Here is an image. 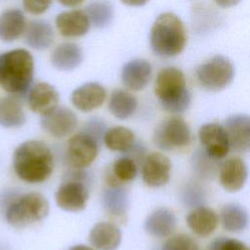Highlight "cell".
Returning <instances> with one entry per match:
<instances>
[{
  "label": "cell",
  "mask_w": 250,
  "mask_h": 250,
  "mask_svg": "<svg viewBox=\"0 0 250 250\" xmlns=\"http://www.w3.org/2000/svg\"><path fill=\"white\" fill-rule=\"evenodd\" d=\"M13 166L21 180L28 184H39L49 179L53 173V153L41 141H25L16 147Z\"/></svg>",
  "instance_id": "cell-1"
},
{
  "label": "cell",
  "mask_w": 250,
  "mask_h": 250,
  "mask_svg": "<svg viewBox=\"0 0 250 250\" xmlns=\"http://www.w3.org/2000/svg\"><path fill=\"white\" fill-rule=\"evenodd\" d=\"M33 74L34 60L29 51L14 49L0 54V86L10 95L27 94Z\"/></svg>",
  "instance_id": "cell-2"
},
{
  "label": "cell",
  "mask_w": 250,
  "mask_h": 250,
  "mask_svg": "<svg viewBox=\"0 0 250 250\" xmlns=\"http://www.w3.org/2000/svg\"><path fill=\"white\" fill-rule=\"evenodd\" d=\"M186 43V28L178 16L167 12L155 19L149 32V44L156 56L176 57L182 53Z\"/></svg>",
  "instance_id": "cell-3"
},
{
  "label": "cell",
  "mask_w": 250,
  "mask_h": 250,
  "mask_svg": "<svg viewBox=\"0 0 250 250\" xmlns=\"http://www.w3.org/2000/svg\"><path fill=\"white\" fill-rule=\"evenodd\" d=\"M154 94L162 108L173 114L185 112L191 102L183 71L173 66L165 67L157 73Z\"/></svg>",
  "instance_id": "cell-4"
},
{
  "label": "cell",
  "mask_w": 250,
  "mask_h": 250,
  "mask_svg": "<svg viewBox=\"0 0 250 250\" xmlns=\"http://www.w3.org/2000/svg\"><path fill=\"white\" fill-rule=\"evenodd\" d=\"M49 213V202L36 191L23 193L6 208L5 218L15 228H24L41 221Z\"/></svg>",
  "instance_id": "cell-5"
},
{
  "label": "cell",
  "mask_w": 250,
  "mask_h": 250,
  "mask_svg": "<svg viewBox=\"0 0 250 250\" xmlns=\"http://www.w3.org/2000/svg\"><path fill=\"white\" fill-rule=\"evenodd\" d=\"M153 144L162 150L175 151L189 146L191 132L188 123L178 115L162 120L154 129Z\"/></svg>",
  "instance_id": "cell-6"
},
{
  "label": "cell",
  "mask_w": 250,
  "mask_h": 250,
  "mask_svg": "<svg viewBox=\"0 0 250 250\" xmlns=\"http://www.w3.org/2000/svg\"><path fill=\"white\" fill-rule=\"evenodd\" d=\"M199 85L211 92H218L227 88L234 76L231 62L224 56H215L201 63L195 71Z\"/></svg>",
  "instance_id": "cell-7"
},
{
  "label": "cell",
  "mask_w": 250,
  "mask_h": 250,
  "mask_svg": "<svg viewBox=\"0 0 250 250\" xmlns=\"http://www.w3.org/2000/svg\"><path fill=\"white\" fill-rule=\"evenodd\" d=\"M99 143L90 135L80 132L69 138L66 146L67 160L77 169L89 166L97 157Z\"/></svg>",
  "instance_id": "cell-8"
},
{
  "label": "cell",
  "mask_w": 250,
  "mask_h": 250,
  "mask_svg": "<svg viewBox=\"0 0 250 250\" xmlns=\"http://www.w3.org/2000/svg\"><path fill=\"white\" fill-rule=\"evenodd\" d=\"M55 198L61 209L68 212H78L86 207L89 190L83 180L73 177L58 188Z\"/></svg>",
  "instance_id": "cell-9"
},
{
  "label": "cell",
  "mask_w": 250,
  "mask_h": 250,
  "mask_svg": "<svg viewBox=\"0 0 250 250\" xmlns=\"http://www.w3.org/2000/svg\"><path fill=\"white\" fill-rule=\"evenodd\" d=\"M198 139L202 148L216 159L225 158L230 149L226 128L217 122L203 124L198 130Z\"/></svg>",
  "instance_id": "cell-10"
},
{
  "label": "cell",
  "mask_w": 250,
  "mask_h": 250,
  "mask_svg": "<svg viewBox=\"0 0 250 250\" xmlns=\"http://www.w3.org/2000/svg\"><path fill=\"white\" fill-rule=\"evenodd\" d=\"M171 167V161L165 154L150 152L143 160L142 179L147 187L160 188L169 182Z\"/></svg>",
  "instance_id": "cell-11"
},
{
  "label": "cell",
  "mask_w": 250,
  "mask_h": 250,
  "mask_svg": "<svg viewBox=\"0 0 250 250\" xmlns=\"http://www.w3.org/2000/svg\"><path fill=\"white\" fill-rule=\"evenodd\" d=\"M218 177L225 190L236 192L244 187L247 181L248 167L240 157L232 156L221 162Z\"/></svg>",
  "instance_id": "cell-12"
},
{
  "label": "cell",
  "mask_w": 250,
  "mask_h": 250,
  "mask_svg": "<svg viewBox=\"0 0 250 250\" xmlns=\"http://www.w3.org/2000/svg\"><path fill=\"white\" fill-rule=\"evenodd\" d=\"M225 128L230 149L238 153L250 152V115H230L225 122Z\"/></svg>",
  "instance_id": "cell-13"
},
{
  "label": "cell",
  "mask_w": 250,
  "mask_h": 250,
  "mask_svg": "<svg viewBox=\"0 0 250 250\" xmlns=\"http://www.w3.org/2000/svg\"><path fill=\"white\" fill-rule=\"evenodd\" d=\"M60 96L56 88L47 82H38L31 86L27 93V103L29 108L44 116L59 105Z\"/></svg>",
  "instance_id": "cell-14"
},
{
  "label": "cell",
  "mask_w": 250,
  "mask_h": 250,
  "mask_svg": "<svg viewBox=\"0 0 250 250\" xmlns=\"http://www.w3.org/2000/svg\"><path fill=\"white\" fill-rule=\"evenodd\" d=\"M77 124L76 114L67 107H57L41 118V127L44 131L56 138L68 136L74 131Z\"/></svg>",
  "instance_id": "cell-15"
},
{
  "label": "cell",
  "mask_w": 250,
  "mask_h": 250,
  "mask_svg": "<svg viewBox=\"0 0 250 250\" xmlns=\"http://www.w3.org/2000/svg\"><path fill=\"white\" fill-rule=\"evenodd\" d=\"M55 24L59 33L65 38L82 37L91 26L86 12L78 9L60 13L56 17Z\"/></svg>",
  "instance_id": "cell-16"
},
{
  "label": "cell",
  "mask_w": 250,
  "mask_h": 250,
  "mask_svg": "<svg viewBox=\"0 0 250 250\" xmlns=\"http://www.w3.org/2000/svg\"><path fill=\"white\" fill-rule=\"evenodd\" d=\"M105 98L106 91L103 85L98 82H87L73 90L70 101L78 110L89 112L100 107Z\"/></svg>",
  "instance_id": "cell-17"
},
{
  "label": "cell",
  "mask_w": 250,
  "mask_h": 250,
  "mask_svg": "<svg viewBox=\"0 0 250 250\" xmlns=\"http://www.w3.org/2000/svg\"><path fill=\"white\" fill-rule=\"evenodd\" d=\"M152 68L146 60L134 59L127 62L121 68V81L131 91L145 89L150 81Z\"/></svg>",
  "instance_id": "cell-18"
},
{
  "label": "cell",
  "mask_w": 250,
  "mask_h": 250,
  "mask_svg": "<svg viewBox=\"0 0 250 250\" xmlns=\"http://www.w3.org/2000/svg\"><path fill=\"white\" fill-rule=\"evenodd\" d=\"M186 223L188 229L197 236L208 237L216 230L219 217L213 209L202 205L192 208L186 217Z\"/></svg>",
  "instance_id": "cell-19"
},
{
  "label": "cell",
  "mask_w": 250,
  "mask_h": 250,
  "mask_svg": "<svg viewBox=\"0 0 250 250\" xmlns=\"http://www.w3.org/2000/svg\"><path fill=\"white\" fill-rule=\"evenodd\" d=\"M55 33L51 24L41 19L30 21L23 33L24 43L37 51L48 49L54 42Z\"/></svg>",
  "instance_id": "cell-20"
},
{
  "label": "cell",
  "mask_w": 250,
  "mask_h": 250,
  "mask_svg": "<svg viewBox=\"0 0 250 250\" xmlns=\"http://www.w3.org/2000/svg\"><path fill=\"white\" fill-rule=\"evenodd\" d=\"M177 226V218L170 209L160 207L152 211L145 221L146 231L158 238L170 236Z\"/></svg>",
  "instance_id": "cell-21"
},
{
  "label": "cell",
  "mask_w": 250,
  "mask_h": 250,
  "mask_svg": "<svg viewBox=\"0 0 250 250\" xmlns=\"http://www.w3.org/2000/svg\"><path fill=\"white\" fill-rule=\"evenodd\" d=\"M83 50L74 42H63L52 52L51 63L61 71H70L77 68L83 62Z\"/></svg>",
  "instance_id": "cell-22"
},
{
  "label": "cell",
  "mask_w": 250,
  "mask_h": 250,
  "mask_svg": "<svg viewBox=\"0 0 250 250\" xmlns=\"http://www.w3.org/2000/svg\"><path fill=\"white\" fill-rule=\"evenodd\" d=\"M121 231L117 226L100 222L90 230L89 241L98 250H116L121 242Z\"/></svg>",
  "instance_id": "cell-23"
},
{
  "label": "cell",
  "mask_w": 250,
  "mask_h": 250,
  "mask_svg": "<svg viewBox=\"0 0 250 250\" xmlns=\"http://www.w3.org/2000/svg\"><path fill=\"white\" fill-rule=\"evenodd\" d=\"M26 21L20 9H7L0 14V40L6 43L19 39L25 30Z\"/></svg>",
  "instance_id": "cell-24"
},
{
  "label": "cell",
  "mask_w": 250,
  "mask_h": 250,
  "mask_svg": "<svg viewBox=\"0 0 250 250\" xmlns=\"http://www.w3.org/2000/svg\"><path fill=\"white\" fill-rule=\"evenodd\" d=\"M26 121L20 97L9 95L0 98V125L5 128H18Z\"/></svg>",
  "instance_id": "cell-25"
},
{
  "label": "cell",
  "mask_w": 250,
  "mask_h": 250,
  "mask_svg": "<svg viewBox=\"0 0 250 250\" xmlns=\"http://www.w3.org/2000/svg\"><path fill=\"white\" fill-rule=\"evenodd\" d=\"M138 106L137 98L123 89H115L108 100V109L118 119H127L134 114Z\"/></svg>",
  "instance_id": "cell-26"
},
{
  "label": "cell",
  "mask_w": 250,
  "mask_h": 250,
  "mask_svg": "<svg viewBox=\"0 0 250 250\" xmlns=\"http://www.w3.org/2000/svg\"><path fill=\"white\" fill-rule=\"evenodd\" d=\"M220 217L223 228L229 232H241L247 228L249 223L247 211L236 203L224 205Z\"/></svg>",
  "instance_id": "cell-27"
},
{
  "label": "cell",
  "mask_w": 250,
  "mask_h": 250,
  "mask_svg": "<svg viewBox=\"0 0 250 250\" xmlns=\"http://www.w3.org/2000/svg\"><path fill=\"white\" fill-rule=\"evenodd\" d=\"M103 140L108 149L127 152L135 144V134L127 127L115 126L105 131Z\"/></svg>",
  "instance_id": "cell-28"
},
{
  "label": "cell",
  "mask_w": 250,
  "mask_h": 250,
  "mask_svg": "<svg viewBox=\"0 0 250 250\" xmlns=\"http://www.w3.org/2000/svg\"><path fill=\"white\" fill-rule=\"evenodd\" d=\"M104 208L113 216H122L128 208V196L126 191L118 185H110L102 195Z\"/></svg>",
  "instance_id": "cell-29"
},
{
  "label": "cell",
  "mask_w": 250,
  "mask_h": 250,
  "mask_svg": "<svg viewBox=\"0 0 250 250\" xmlns=\"http://www.w3.org/2000/svg\"><path fill=\"white\" fill-rule=\"evenodd\" d=\"M221 162L209 155L203 148L196 149L191 156V167L194 174L204 180L215 178L219 173Z\"/></svg>",
  "instance_id": "cell-30"
},
{
  "label": "cell",
  "mask_w": 250,
  "mask_h": 250,
  "mask_svg": "<svg viewBox=\"0 0 250 250\" xmlns=\"http://www.w3.org/2000/svg\"><path fill=\"white\" fill-rule=\"evenodd\" d=\"M91 25L97 28L108 26L114 17V9L108 0H94L90 2L85 10Z\"/></svg>",
  "instance_id": "cell-31"
},
{
  "label": "cell",
  "mask_w": 250,
  "mask_h": 250,
  "mask_svg": "<svg viewBox=\"0 0 250 250\" xmlns=\"http://www.w3.org/2000/svg\"><path fill=\"white\" fill-rule=\"evenodd\" d=\"M180 199L185 206L195 208L205 203L206 192L200 184L195 181H188L181 188Z\"/></svg>",
  "instance_id": "cell-32"
},
{
  "label": "cell",
  "mask_w": 250,
  "mask_h": 250,
  "mask_svg": "<svg viewBox=\"0 0 250 250\" xmlns=\"http://www.w3.org/2000/svg\"><path fill=\"white\" fill-rule=\"evenodd\" d=\"M138 172L135 159L129 156H122L115 160L112 165V173L116 180L121 182L133 181Z\"/></svg>",
  "instance_id": "cell-33"
},
{
  "label": "cell",
  "mask_w": 250,
  "mask_h": 250,
  "mask_svg": "<svg viewBox=\"0 0 250 250\" xmlns=\"http://www.w3.org/2000/svg\"><path fill=\"white\" fill-rule=\"evenodd\" d=\"M161 250H200L198 243L189 235L181 233L169 237Z\"/></svg>",
  "instance_id": "cell-34"
},
{
  "label": "cell",
  "mask_w": 250,
  "mask_h": 250,
  "mask_svg": "<svg viewBox=\"0 0 250 250\" xmlns=\"http://www.w3.org/2000/svg\"><path fill=\"white\" fill-rule=\"evenodd\" d=\"M208 250H250V247L235 238L217 237L209 244Z\"/></svg>",
  "instance_id": "cell-35"
},
{
  "label": "cell",
  "mask_w": 250,
  "mask_h": 250,
  "mask_svg": "<svg viewBox=\"0 0 250 250\" xmlns=\"http://www.w3.org/2000/svg\"><path fill=\"white\" fill-rule=\"evenodd\" d=\"M105 131V124L103 120L99 118H92L85 124L82 132L90 135L99 143L100 139L104 138Z\"/></svg>",
  "instance_id": "cell-36"
},
{
  "label": "cell",
  "mask_w": 250,
  "mask_h": 250,
  "mask_svg": "<svg viewBox=\"0 0 250 250\" xmlns=\"http://www.w3.org/2000/svg\"><path fill=\"white\" fill-rule=\"evenodd\" d=\"M53 0H22V6L26 12L38 16L44 14L52 5Z\"/></svg>",
  "instance_id": "cell-37"
},
{
  "label": "cell",
  "mask_w": 250,
  "mask_h": 250,
  "mask_svg": "<svg viewBox=\"0 0 250 250\" xmlns=\"http://www.w3.org/2000/svg\"><path fill=\"white\" fill-rule=\"evenodd\" d=\"M58 2L64 7L74 8L81 5L84 2V0H58Z\"/></svg>",
  "instance_id": "cell-38"
},
{
  "label": "cell",
  "mask_w": 250,
  "mask_h": 250,
  "mask_svg": "<svg viewBox=\"0 0 250 250\" xmlns=\"http://www.w3.org/2000/svg\"><path fill=\"white\" fill-rule=\"evenodd\" d=\"M123 4L130 7H141L146 5L149 0H120Z\"/></svg>",
  "instance_id": "cell-39"
},
{
  "label": "cell",
  "mask_w": 250,
  "mask_h": 250,
  "mask_svg": "<svg viewBox=\"0 0 250 250\" xmlns=\"http://www.w3.org/2000/svg\"><path fill=\"white\" fill-rule=\"evenodd\" d=\"M215 2L222 8H229L235 6L237 3L240 2V0H215Z\"/></svg>",
  "instance_id": "cell-40"
},
{
  "label": "cell",
  "mask_w": 250,
  "mask_h": 250,
  "mask_svg": "<svg viewBox=\"0 0 250 250\" xmlns=\"http://www.w3.org/2000/svg\"><path fill=\"white\" fill-rule=\"evenodd\" d=\"M69 250H94L93 248L87 246V245H83V244H78V245H74L72 246Z\"/></svg>",
  "instance_id": "cell-41"
}]
</instances>
